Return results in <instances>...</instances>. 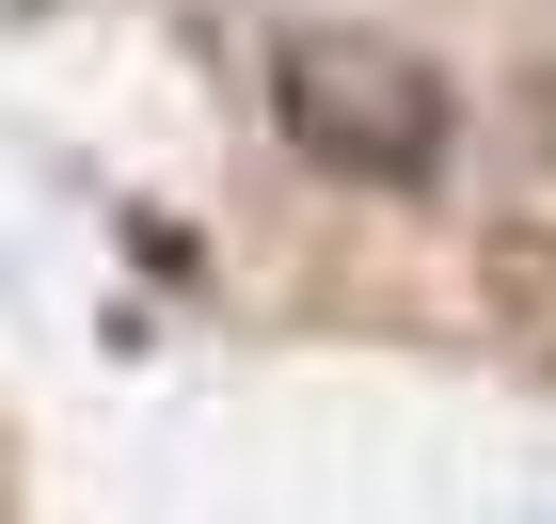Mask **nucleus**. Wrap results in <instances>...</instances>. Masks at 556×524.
<instances>
[{
    "instance_id": "f257e3e1",
    "label": "nucleus",
    "mask_w": 556,
    "mask_h": 524,
    "mask_svg": "<svg viewBox=\"0 0 556 524\" xmlns=\"http://www.w3.org/2000/svg\"><path fill=\"white\" fill-rule=\"evenodd\" d=\"M287 128L318 143V159L429 175V143H445V95H429L414 64H382V48H287Z\"/></svg>"
}]
</instances>
